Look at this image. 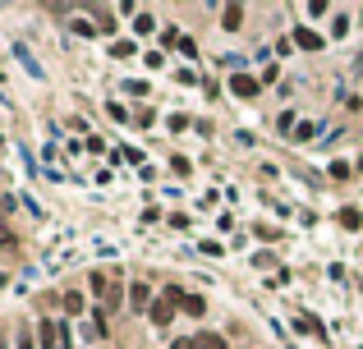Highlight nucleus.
I'll list each match as a JSON object with an SVG mask.
<instances>
[{"mask_svg":"<svg viewBox=\"0 0 363 349\" xmlns=\"http://www.w3.org/2000/svg\"><path fill=\"white\" fill-rule=\"evenodd\" d=\"M340 226H345V230H359V226H363V212L345 207V212H340Z\"/></svg>","mask_w":363,"mask_h":349,"instance_id":"obj_7","label":"nucleus"},{"mask_svg":"<svg viewBox=\"0 0 363 349\" xmlns=\"http://www.w3.org/2000/svg\"><path fill=\"white\" fill-rule=\"evenodd\" d=\"M331 32H336V37H345V32H349V19H345V14H336V23H331Z\"/></svg>","mask_w":363,"mask_h":349,"instance_id":"obj_14","label":"nucleus"},{"mask_svg":"<svg viewBox=\"0 0 363 349\" xmlns=\"http://www.w3.org/2000/svg\"><path fill=\"white\" fill-rule=\"evenodd\" d=\"M106 115H110V120H115V124H124V120H129V110H124L120 101H110V106H106Z\"/></svg>","mask_w":363,"mask_h":349,"instance_id":"obj_9","label":"nucleus"},{"mask_svg":"<svg viewBox=\"0 0 363 349\" xmlns=\"http://www.w3.org/2000/svg\"><path fill=\"white\" fill-rule=\"evenodd\" d=\"M152 28H156V19H152V14H138L134 19V32H152Z\"/></svg>","mask_w":363,"mask_h":349,"instance_id":"obj_10","label":"nucleus"},{"mask_svg":"<svg viewBox=\"0 0 363 349\" xmlns=\"http://www.w3.org/2000/svg\"><path fill=\"white\" fill-rule=\"evenodd\" d=\"M294 138H299V143H308V138H318V124H308V120H303V124H299V134H294Z\"/></svg>","mask_w":363,"mask_h":349,"instance_id":"obj_11","label":"nucleus"},{"mask_svg":"<svg viewBox=\"0 0 363 349\" xmlns=\"http://www.w3.org/2000/svg\"><path fill=\"white\" fill-rule=\"evenodd\" d=\"M148 322H152V326H170V322H175V304H170V299H152Z\"/></svg>","mask_w":363,"mask_h":349,"instance_id":"obj_1","label":"nucleus"},{"mask_svg":"<svg viewBox=\"0 0 363 349\" xmlns=\"http://www.w3.org/2000/svg\"><path fill=\"white\" fill-rule=\"evenodd\" d=\"M0 349H5V345H0Z\"/></svg>","mask_w":363,"mask_h":349,"instance_id":"obj_16","label":"nucleus"},{"mask_svg":"<svg viewBox=\"0 0 363 349\" xmlns=\"http://www.w3.org/2000/svg\"><path fill=\"white\" fill-rule=\"evenodd\" d=\"M198 349H226V340L212 335V331H202V335H198Z\"/></svg>","mask_w":363,"mask_h":349,"instance_id":"obj_8","label":"nucleus"},{"mask_svg":"<svg viewBox=\"0 0 363 349\" xmlns=\"http://www.w3.org/2000/svg\"><path fill=\"white\" fill-rule=\"evenodd\" d=\"M349 175H354V170H349L345 161H331V180H349Z\"/></svg>","mask_w":363,"mask_h":349,"instance_id":"obj_12","label":"nucleus"},{"mask_svg":"<svg viewBox=\"0 0 363 349\" xmlns=\"http://www.w3.org/2000/svg\"><path fill=\"white\" fill-rule=\"evenodd\" d=\"M170 349H198V335H184V340H175Z\"/></svg>","mask_w":363,"mask_h":349,"instance_id":"obj_15","label":"nucleus"},{"mask_svg":"<svg viewBox=\"0 0 363 349\" xmlns=\"http://www.w3.org/2000/svg\"><path fill=\"white\" fill-rule=\"evenodd\" d=\"M129 304H134L138 313H143V317H148V308H152V299H148V285H143V280H134V289H129Z\"/></svg>","mask_w":363,"mask_h":349,"instance_id":"obj_5","label":"nucleus"},{"mask_svg":"<svg viewBox=\"0 0 363 349\" xmlns=\"http://www.w3.org/2000/svg\"><path fill=\"white\" fill-rule=\"evenodd\" d=\"M230 92H235V97H244V101H248V97H257V92H262V83H257L253 74H235V78H230Z\"/></svg>","mask_w":363,"mask_h":349,"instance_id":"obj_2","label":"nucleus"},{"mask_svg":"<svg viewBox=\"0 0 363 349\" xmlns=\"http://www.w3.org/2000/svg\"><path fill=\"white\" fill-rule=\"evenodd\" d=\"M65 308H69V313H83V294H65Z\"/></svg>","mask_w":363,"mask_h":349,"instance_id":"obj_13","label":"nucleus"},{"mask_svg":"<svg viewBox=\"0 0 363 349\" xmlns=\"http://www.w3.org/2000/svg\"><path fill=\"white\" fill-rule=\"evenodd\" d=\"M221 28H226V32H239V28H244V5H226V14H221Z\"/></svg>","mask_w":363,"mask_h":349,"instance_id":"obj_4","label":"nucleus"},{"mask_svg":"<svg viewBox=\"0 0 363 349\" xmlns=\"http://www.w3.org/2000/svg\"><path fill=\"white\" fill-rule=\"evenodd\" d=\"M294 46H303V51H322V32H313V28H294Z\"/></svg>","mask_w":363,"mask_h":349,"instance_id":"obj_3","label":"nucleus"},{"mask_svg":"<svg viewBox=\"0 0 363 349\" xmlns=\"http://www.w3.org/2000/svg\"><path fill=\"white\" fill-rule=\"evenodd\" d=\"M184 313H189V317H202V313H207V304H202V294H189V299H184Z\"/></svg>","mask_w":363,"mask_h":349,"instance_id":"obj_6","label":"nucleus"}]
</instances>
